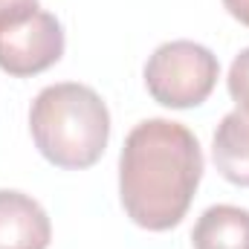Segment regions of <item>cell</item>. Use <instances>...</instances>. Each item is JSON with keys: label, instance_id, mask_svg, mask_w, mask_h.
Instances as JSON below:
<instances>
[{"label": "cell", "instance_id": "1", "mask_svg": "<svg viewBox=\"0 0 249 249\" xmlns=\"http://www.w3.org/2000/svg\"><path fill=\"white\" fill-rule=\"evenodd\" d=\"M203 177V151L186 124L145 119L119 154V200L124 214L148 229L168 232L186 217Z\"/></svg>", "mask_w": 249, "mask_h": 249}, {"label": "cell", "instance_id": "2", "mask_svg": "<svg viewBox=\"0 0 249 249\" xmlns=\"http://www.w3.org/2000/svg\"><path fill=\"white\" fill-rule=\"evenodd\" d=\"M29 133L47 162L67 171H81L96 165L107 148L110 110L87 84H50L29 107Z\"/></svg>", "mask_w": 249, "mask_h": 249}, {"label": "cell", "instance_id": "3", "mask_svg": "<svg viewBox=\"0 0 249 249\" xmlns=\"http://www.w3.org/2000/svg\"><path fill=\"white\" fill-rule=\"evenodd\" d=\"M220 78L217 55L194 41H168L145 64V87L151 99L171 110L203 105Z\"/></svg>", "mask_w": 249, "mask_h": 249}, {"label": "cell", "instance_id": "4", "mask_svg": "<svg viewBox=\"0 0 249 249\" xmlns=\"http://www.w3.org/2000/svg\"><path fill=\"white\" fill-rule=\"evenodd\" d=\"M64 55V26L53 12L38 9L29 20L0 32V70L15 78H29Z\"/></svg>", "mask_w": 249, "mask_h": 249}, {"label": "cell", "instance_id": "5", "mask_svg": "<svg viewBox=\"0 0 249 249\" xmlns=\"http://www.w3.org/2000/svg\"><path fill=\"white\" fill-rule=\"evenodd\" d=\"M53 241L50 214L23 191L0 188V249H47Z\"/></svg>", "mask_w": 249, "mask_h": 249}, {"label": "cell", "instance_id": "6", "mask_svg": "<svg viewBox=\"0 0 249 249\" xmlns=\"http://www.w3.org/2000/svg\"><path fill=\"white\" fill-rule=\"evenodd\" d=\"M212 157L217 171L232 186L249 188V113L232 110L226 113L212 139Z\"/></svg>", "mask_w": 249, "mask_h": 249}, {"label": "cell", "instance_id": "7", "mask_svg": "<svg viewBox=\"0 0 249 249\" xmlns=\"http://www.w3.org/2000/svg\"><path fill=\"white\" fill-rule=\"evenodd\" d=\"M194 249H249V209L241 206H209L194 229H191Z\"/></svg>", "mask_w": 249, "mask_h": 249}, {"label": "cell", "instance_id": "8", "mask_svg": "<svg viewBox=\"0 0 249 249\" xmlns=\"http://www.w3.org/2000/svg\"><path fill=\"white\" fill-rule=\"evenodd\" d=\"M226 87H229V96L238 105V110L249 113V47L241 55H235L229 75H226Z\"/></svg>", "mask_w": 249, "mask_h": 249}, {"label": "cell", "instance_id": "9", "mask_svg": "<svg viewBox=\"0 0 249 249\" xmlns=\"http://www.w3.org/2000/svg\"><path fill=\"white\" fill-rule=\"evenodd\" d=\"M38 12V0H0V32L29 20Z\"/></svg>", "mask_w": 249, "mask_h": 249}, {"label": "cell", "instance_id": "10", "mask_svg": "<svg viewBox=\"0 0 249 249\" xmlns=\"http://www.w3.org/2000/svg\"><path fill=\"white\" fill-rule=\"evenodd\" d=\"M223 6H226V12L235 20H241L244 26H249V0H223Z\"/></svg>", "mask_w": 249, "mask_h": 249}]
</instances>
